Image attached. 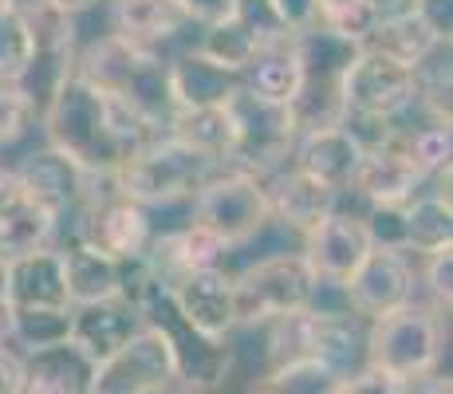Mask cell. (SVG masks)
<instances>
[{"label":"cell","instance_id":"1","mask_svg":"<svg viewBox=\"0 0 453 394\" xmlns=\"http://www.w3.org/2000/svg\"><path fill=\"white\" fill-rule=\"evenodd\" d=\"M40 127L48 135V146L64 151L75 166H83L95 178H111L134 158L142 146H150L162 127L142 119L123 99L83 83L80 75H67L51 91V99L40 111Z\"/></svg>","mask_w":453,"mask_h":394},{"label":"cell","instance_id":"2","mask_svg":"<svg viewBox=\"0 0 453 394\" xmlns=\"http://www.w3.org/2000/svg\"><path fill=\"white\" fill-rule=\"evenodd\" d=\"M72 72L80 75L83 83L123 99L127 107H134L138 115L150 119L154 127H162V130L173 115L162 51L138 48V43L119 40L115 32H103L99 40H91L87 48L75 51Z\"/></svg>","mask_w":453,"mask_h":394},{"label":"cell","instance_id":"3","mask_svg":"<svg viewBox=\"0 0 453 394\" xmlns=\"http://www.w3.org/2000/svg\"><path fill=\"white\" fill-rule=\"evenodd\" d=\"M221 170V162L189 151L186 143H178L173 135H158L150 146H142L115 178V186L127 197H134L138 205L154 209H178L189 205V197L205 186L213 174Z\"/></svg>","mask_w":453,"mask_h":394},{"label":"cell","instance_id":"4","mask_svg":"<svg viewBox=\"0 0 453 394\" xmlns=\"http://www.w3.org/2000/svg\"><path fill=\"white\" fill-rule=\"evenodd\" d=\"M441 312L406 304L398 312H387L379 320H367V339H363V363L374 371L390 375L398 382H414L434 375L441 359Z\"/></svg>","mask_w":453,"mask_h":394},{"label":"cell","instance_id":"5","mask_svg":"<svg viewBox=\"0 0 453 394\" xmlns=\"http://www.w3.org/2000/svg\"><path fill=\"white\" fill-rule=\"evenodd\" d=\"M72 236L111 260H134L146 252L154 233V213L127 197L115 178H91L83 205L72 213Z\"/></svg>","mask_w":453,"mask_h":394},{"label":"cell","instance_id":"6","mask_svg":"<svg viewBox=\"0 0 453 394\" xmlns=\"http://www.w3.org/2000/svg\"><path fill=\"white\" fill-rule=\"evenodd\" d=\"M189 221L209 229L221 244L237 249L268 229V197L257 174L221 166L213 178L189 197Z\"/></svg>","mask_w":453,"mask_h":394},{"label":"cell","instance_id":"7","mask_svg":"<svg viewBox=\"0 0 453 394\" xmlns=\"http://www.w3.org/2000/svg\"><path fill=\"white\" fill-rule=\"evenodd\" d=\"M316 276L308 260L296 252H273V257L249 265L241 276H233V296H237V328H257L276 315L300 312L311 304Z\"/></svg>","mask_w":453,"mask_h":394},{"label":"cell","instance_id":"8","mask_svg":"<svg viewBox=\"0 0 453 394\" xmlns=\"http://www.w3.org/2000/svg\"><path fill=\"white\" fill-rule=\"evenodd\" d=\"M142 320L162 331L165 347H170V355H173V375H178V382H189V387L209 394L229 379V371H233L229 339H213V336H205V331H197L194 323L170 304L165 288H158V292L142 304Z\"/></svg>","mask_w":453,"mask_h":394},{"label":"cell","instance_id":"9","mask_svg":"<svg viewBox=\"0 0 453 394\" xmlns=\"http://www.w3.org/2000/svg\"><path fill=\"white\" fill-rule=\"evenodd\" d=\"M233 115H237V146H233L225 166L260 178V174L276 170V166H284L292 158L296 127H292L288 107L260 103L241 87V91L233 95Z\"/></svg>","mask_w":453,"mask_h":394},{"label":"cell","instance_id":"10","mask_svg":"<svg viewBox=\"0 0 453 394\" xmlns=\"http://www.w3.org/2000/svg\"><path fill=\"white\" fill-rule=\"evenodd\" d=\"M173 379V355L162 331L142 323L115 355L95 367V394H154Z\"/></svg>","mask_w":453,"mask_h":394},{"label":"cell","instance_id":"11","mask_svg":"<svg viewBox=\"0 0 453 394\" xmlns=\"http://www.w3.org/2000/svg\"><path fill=\"white\" fill-rule=\"evenodd\" d=\"M343 107L347 115H374V119H395L414 103V67L395 64V59L379 56V51H359L343 75Z\"/></svg>","mask_w":453,"mask_h":394},{"label":"cell","instance_id":"12","mask_svg":"<svg viewBox=\"0 0 453 394\" xmlns=\"http://www.w3.org/2000/svg\"><path fill=\"white\" fill-rule=\"evenodd\" d=\"M347 308L359 320H379L387 312H398L414 300V260L411 252L371 249L363 265L343 284Z\"/></svg>","mask_w":453,"mask_h":394},{"label":"cell","instance_id":"13","mask_svg":"<svg viewBox=\"0 0 453 394\" xmlns=\"http://www.w3.org/2000/svg\"><path fill=\"white\" fill-rule=\"evenodd\" d=\"M300 257L308 260L311 276L327 280V284H347V276L363 265V257L371 252V236L359 213H343L331 209L324 221H316L308 233L300 236Z\"/></svg>","mask_w":453,"mask_h":394},{"label":"cell","instance_id":"14","mask_svg":"<svg viewBox=\"0 0 453 394\" xmlns=\"http://www.w3.org/2000/svg\"><path fill=\"white\" fill-rule=\"evenodd\" d=\"M16 178H20L24 194L36 197L56 221H64V217H72L75 209L83 205L95 174L75 166L72 158L64 151H56V146H40V151L24 154L20 162H16Z\"/></svg>","mask_w":453,"mask_h":394},{"label":"cell","instance_id":"15","mask_svg":"<svg viewBox=\"0 0 453 394\" xmlns=\"http://www.w3.org/2000/svg\"><path fill=\"white\" fill-rule=\"evenodd\" d=\"M229 257V244H221L209 229H202L197 221H181V225H162V229L150 233V244H146L142 260L150 268V276L158 280L162 288H170L173 280H181L186 273H197V268H217Z\"/></svg>","mask_w":453,"mask_h":394},{"label":"cell","instance_id":"16","mask_svg":"<svg viewBox=\"0 0 453 394\" xmlns=\"http://www.w3.org/2000/svg\"><path fill=\"white\" fill-rule=\"evenodd\" d=\"M170 304L194 323L197 331L213 339H229L237 331V296H233V276L217 268H197L186 273L181 280H173L165 288Z\"/></svg>","mask_w":453,"mask_h":394},{"label":"cell","instance_id":"17","mask_svg":"<svg viewBox=\"0 0 453 394\" xmlns=\"http://www.w3.org/2000/svg\"><path fill=\"white\" fill-rule=\"evenodd\" d=\"M422 170L406 158V151L398 146V138L390 135L382 146L363 151V162L355 170V182L347 194H355L363 205H406L411 197H418L426 189Z\"/></svg>","mask_w":453,"mask_h":394},{"label":"cell","instance_id":"18","mask_svg":"<svg viewBox=\"0 0 453 394\" xmlns=\"http://www.w3.org/2000/svg\"><path fill=\"white\" fill-rule=\"evenodd\" d=\"M260 186H265V197H268V217L280 221L284 229L292 233H308L316 221L335 209V189L319 186L316 178H308L303 170H296L292 162L276 166V170L260 174Z\"/></svg>","mask_w":453,"mask_h":394},{"label":"cell","instance_id":"19","mask_svg":"<svg viewBox=\"0 0 453 394\" xmlns=\"http://www.w3.org/2000/svg\"><path fill=\"white\" fill-rule=\"evenodd\" d=\"M165 83H170L173 111H194V107H225L233 95L241 91V72L213 64L197 48L181 51V56L165 59Z\"/></svg>","mask_w":453,"mask_h":394},{"label":"cell","instance_id":"20","mask_svg":"<svg viewBox=\"0 0 453 394\" xmlns=\"http://www.w3.org/2000/svg\"><path fill=\"white\" fill-rule=\"evenodd\" d=\"M107 20L119 40L150 51H162L194 28L181 0H107Z\"/></svg>","mask_w":453,"mask_h":394},{"label":"cell","instance_id":"21","mask_svg":"<svg viewBox=\"0 0 453 394\" xmlns=\"http://www.w3.org/2000/svg\"><path fill=\"white\" fill-rule=\"evenodd\" d=\"M4 292L12 308H72L59 244H43L4 260Z\"/></svg>","mask_w":453,"mask_h":394},{"label":"cell","instance_id":"22","mask_svg":"<svg viewBox=\"0 0 453 394\" xmlns=\"http://www.w3.org/2000/svg\"><path fill=\"white\" fill-rule=\"evenodd\" d=\"M288 162L296 170H303L308 178H316L327 189H351L355 170L363 162V146L351 138V130L339 122V127H324V130H308V135H296L292 158Z\"/></svg>","mask_w":453,"mask_h":394},{"label":"cell","instance_id":"23","mask_svg":"<svg viewBox=\"0 0 453 394\" xmlns=\"http://www.w3.org/2000/svg\"><path fill=\"white\" fill-rule=\"evenodd\" d=\"M142 323H146L142 308L123 300V296L99 300V304H80V308H72V344L99 367L103 359L115 355Z\"/></svg>","mask_w":453,"mask_h":394},{"label":"cell","instance_id":"24","mask_svg":"<svg viewBox=\"0 0 453 394\" xmlns=\"http://www.w3.org/2000/svg\"><path fill=\"white\" fill-rule=\"evenodd\" d=\"M95 363L72 339L20 355V394H91Z\"/></svg>","mask_w":453,"mask_h":394},{"label":"cell","instance_id":"25","mask_svg":"<svg viewBox=\"0 0 453 394\" xmlns=\"http://www.w3.org/2000/svg\"><path fill=\"white\" fill-rule=\"evenodd\" d=\"M59 257H64L67 300H72V308L123 296V260L103 257V252L87 249V244L75 241V236L67 244H59Z\"/></svg>","mask_w":453,"mask_h":394},{"label":"cell","instance_id":"26","mask_svg":"<svg viewBox=\"0 0 453 394\" xmlns=\"http://www.w3.org/2000/svg\"><path fill=\"white\" fill-rule=\"evenodd\" d=\"M438 43H449V40H441L414 4V8H403V12L379 16V24L371 28V36L363 40V51H379V56L395 59V64L418 67Z\"/></svg>","mask_w":453,"mask_h":394},{"label":"cell","instance_id":"27","mask_svg":"<svg viewBox=\"0 0 453 394\" xmlns=\"http://www.w3.org/2000/svg\"><path fill=\"white\" fill-rule=\"evenodd\" d=\"M241 83H245V91L252 99L273 103V107H288L303 83L300 59H296V51H292V36L257 48V56H252L249 67L241 72Z\"/></svg>","mask_w":453,"mask_h":394},{"label":"cell","instance_id":"28","mask_svg":"<svg viewBox=\"0 0 453 394\" xmlns=\"http://www.w3.org/2000/svg\"><path fill=\"white\" fill-rule=\"evenodd\" d=\"M165 135L186 143L189 151L213 158V162H229L233 146H237V115L233 103L225 107H194V111H173L165 122Z\"/></svg>","mask_w":453,"mask_h":394},{"label":"cell","instance_id":"29","mask_svg":"<svg viewBox=\"0 0 453 394\" xmlns=\"http://www.w3.org/2000/svg\"><path fill=\"white\" fill-rule=\"evenodd\" d=\"M56 229H59V221L36 197L24 194V186L12 189V194L0 201V260L43 249V244H51Z\"/></svg>","mask_w":453,"mask_h":394},{"label":"cell","instance_id":"30","mask_svg":"<svg viewBox=\"0 0 453 394\" xmlns=\"http://www.w3.org/2000/svg\"><path fill=\"white\" fill-rule=\"evenodd\" d=\"M292 51L300 59L303 79H319V83H343L347 67L359 59V43L324 28V24H308V28L292 32Z\"/></svg>","mask_w":453,"mask_h":394},{"label":"cell","instance_id":"31","mask_svg":"<svg viewBox=\"0 0 453 394\" xmlns=\"http://www.w3.org/2000/svg\"><path fill=\"white\" fill-rule=\"evenodd\" d=\"M403 229H406V252L411 257H430L438 249L453 244V209L449 189L418 194L403 205Z\"/></svg>","mask_w":453,"mask_h":394},{"label":"cell","instance_id":"32","mask_svg":"<svg viewBox=\"0 0 453 394\" xmlns=\"http://www.w3.org/2000/svg\"><path fill=\"white\" fill-rule=\"evenodd\" d=\"M343 375L324 359H292L280 367H265L260 379H252L249 394H339Z\"/></svg>","mask_w":453,"mask_h":394},{"label":"cell","instance_id":"33","mask_svg":"<svg viewBox=\"0 0 453 394\" xmlns=\"http://www.w3.org/2000/svg\"><path fill=\"white\" fill-rule=\"evenodd\" d=\"M395 138L406 151V158L422 170V178H441L449 170L453 158V135H449V119L426 115V122L418 127H406V122H395Z\"/></svg>","mask_w":453,"mask_h":394},{"label":"cell","instance_id":"34","mask_svg":"<svg viewBox=\"0 0 453 394\" xmlns=\"http://www.w3.org/2000/svg\"><path fill=\"white\" fill-rule=\"evenodd\" d=\"M32 56H36V43L24 24L20 0H4L0 4V83H20L32 67Z\"/></svg>","mask_w":453,"mask_h":394},{"label":"cell","instance_id":"35","mask_svg":"<svg viewBox=\"0 0 453 394\" xmlns=\"http://www.w3.org/2000/svg\"><path fill=\"white\" fill-rule=\"evenodd\" d=\"M72 339V308H12V339L24 355Z\"/></svg>","mask_w":453,"mask_h":394},{"label":"cell","instance_id":"36","mask_svg":"<svg viewBox=\"0 0 453 394\" xmlns=\"http://www.w3.org/2000/svg\"><path fill=\"white\" fill-rule=\"evenodd\" d=\"M197 51L209 56L213 64L229 67V72H245L249 59L257 56V40L237 16L229 20H217V24H205L202 28V40H197Z\"/></svg>","mask_w":453,"mask_h":394},{"label":"cell","instance_id":"37","mask_svg":"<svg viewBox=\"0 0 453 394\" xmlns=\"http://www.w3.org/2000/svg\"><path fill=\"white\" fill-rule=\"evenodd\" d=\"M40 122L36 103L28 99L20 83H0V151L16 146Z\"/></svg>","mask_w":453,"mask_h":394},{"label":"cell","instance_id":"38","mask_svg":"<svg viewBox=\"0 0 453 394\" xmlns=\"http://www.w3.org/2000/svg\"><path fill=\"white\" fill-rule=\"evenodd\" d=\"M316 20L324 24V28L339 32V36L355 40L363 48V40H367L371 28L379 24V8H374V0H339V4L319 8Z\"/></svg>","mask_w":453,"mask_h":394},{"label":"cell","instance_id":"39","mask_svg":"<svg viewBox=\"0 0 453 394\" xmlns=\"http://www.w3.org/2000/svg\"><path fill=\"white\" fill-rule=\"evenodd\" d=\"M237 16L241 24L252 32V40H257V48H265V43H276V40H288V24L276 16V8L268 4V0H237Z\"/></svg>","mask_w":453,"mask_h":394},{"label":"cell","instance_id":"40","mask_svg":"<svg viewBox=\"0 0 453 394\" xmlns=\"http://www.w3.org/2000/svg\"><path fill=\"white\" fill-rule=\"evenodd\" d=\"M426 265V292L434 296V308L438 312H449V300H453V244L449 249H438L430 252V257H422Z\"/></svg>","mask_w":453,"mask_h":394},{"label":"cell","instance_id":"41","mask_svg":"<svg viewBox=\"0 0 453 394\" xmlns=\"http://www.w3.org/2000/svg\"><path fill=\"white\" fill-rule=\"evenodd\" d=\"M339 394H406V382L390 379V375L374 371V367H355L351 375H343L339 382Z\"/></svg>","mask_w":453,"mask_h":394},{"label":"cell","instance_id":"42","mask_svg":"<svg viewBox=\"0 0 453 394\" xmlns=\"http://www.w3.org/2000/svg\"><path fill=\"white\" fill-rule=\"evenodd\" d=\"M189 12V20L197 24V28H205V24H217V20H229L233 12H237V0H181Z\"/></svg>","mask_w":453,"mask_h":394},{"label":"cell","instance_id":"43","mask_svg":"<svg viewBox=\"0 0 453 394\" xmlns=\"http://www.w3.org/2000/svg\"><path fill=\"white\" fill-rule=\"evenodd\" d=\"M268 4L288 24V32H300V28H308V24H316V0H268Z\"/></svg>","mask_w":453,"mask_h":394},{"label":"cell","instance_id":"44","mask_svg":"<svg viewBox=\"0 0 453 394\" xmlns=\"http://www.w3.org/2000/svg\"><path fill=\"white\" fill-rule=\"evenodd\" d=\"M418 12L430 20V28L441 40L453 36V0H418Z\"/></svg>","mask_w":453,"mask_h":394},{"label":"cell","instance_id":"45","mask_svg":"<svg viewBox=\"0 0 453 394\" xmlns=\"http://www.w3.org/2000/svg\"><path fill=\"white\" fill-rule=\"evenodd\" d=\"M0 394H20V355L12 347H0Z\"/></svg>","mask_w":453,"mask_h":394},{"label":"cell","instance_id":"46","mask_svg":"<svg viewBox=\"0 0 453 394\" xmlns=\"http://www.w3.org/2000/svg\"><path fill=\"white\" fill-rule=\"evenodd\" d=\"M12 339V304L0 300V347Z\"/></svg>","mask_w":453,"mask_h":394},{"label":"cell","instance_id":"47","mask_svg":"<svg viewBox=\"0 0 453 394\" xmlns=\"http://www.w3.org/2000/svg\"><path fill=\"white\" fill-rule=\"evenodd\" d=\"M48 4H56V8H64V12H72V16H80V12H87V8H95V4H103V0H48Z\"/></svg>","mask_w":453,"mask_h":394},{"label":"cell","instance_id":"48","mask_svg":"<svg viewBox=\"0 0 453 394\" xmlns=\"http://www.w3.org/2000/svg\"><path fill=\"white\" fill-rule=\"evenodd\" d=\"M418 0H374V8H379V16H390V12H403V8H414Z\"/></svg>","mask_w":453,"mask_h":394},{"label":"cell","instance_id":"49","mask_svg":"<svg viewBox=\"0 0 453 394\" xmlns=\"http://www.w3.org/2000/svg\"><path fill=\"white\" fill-rule=\"evenodd\" d=\"M154 394H205V390H197V387H189V382H178V379H173V382H165V387H158Z\"/></svg>","mask_w":453,"mask_h":394},{"label":"cell","instance_id":"50","mask_svg":"<svg viewBox=\"0 0 453 394\" xmlns=\"http://www.w3.org/2000/svg\"><path fill=\"white\" fill-rule=\"evenodd\" d=\"M327 4H339V0H316V16H319V8H327Z\"/></svg>","mask_w":453,"mask_h":394},{"label":"cell","instance_id":"51","mask_svg":"<svg viewBox=\"0 0 453 394\" xmlns=\"http://www.w3.org/2000/svg\"><path fill=\"white\" fill-rule=\"evenodd\" d=\"M0 4H4V0H0Z\"/></svg>","mask_w":453,"mask_h":394},{"label":"cell","instance_id":"52","mask_svg":"<svg viewBox=\"0 0 453 394\" xmlns=\"http://www.w3.org/2000/svg\"><path fill=\"white\" fill-rule=\"evenodd\" d=\"M91 394H95V390H91Z\"/></svg>","mask_w":453,"mask_h":394}]
</instances>
